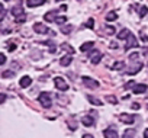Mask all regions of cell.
Listing matches in <instances>:
<instances>
[{"mask_svg": "<svg viewBox=\"0 0 148 138\" xmlns=\"http://www.w3.org/2000/svg\"><path fill=\"white\" fill-rule=\"evenodd\" d=\"M38 102H39L44 108H47V109H49L51 105H52L51 97H49V93H47V92H42V93L38 96Z\"/></svg>", "mask_w": 148, "mask_h": 138, "instance_id": "obj_1", "label": "cell"}, {"mask_svg": "<svg viewBox=\"0 0 148 138\" xmlns=\"http://www.w3.org/2000/svg\"><path fill=\"white\" fill-rule=\"evenodd\" d=\"M34 31H35V34H54L47 25H44V23H41V22H36L35 25H34Z\"/></svg>", "mask_w": 148, "mask_h": 138, "instance_id": "obj_2", "label": "cell"}, {"mask_svg": "<svg viewBox=\"0 0 148 138\" xmlns=\"http://www.w3.org/2000/svg\"><path fill=\"white\" fill-rule=\"evenodd\" d=\"M54 84H55V87H57L58 90H61V92L68 90V84H67V82H65L62 77H55V79H54Z\"/></svg>", "mask_w": 148, "mask_h": 138, "instance_id": "obj_3", "label": "cell"}, {"mask_svg": "<svg viewBox=\"0 0 148 138\" xmlns=\"http://www.w3.org/2000/svg\"><path fill=\"white\" fill-rule=\"evenodd\" d=\"M82 80H83V83H84V86H87L89 89H97V87H99V83H97L96 80H93L92 77H87V76H83V77H82Z\"/></svg>", "mask_w": 148, "mask_h": 138, "instance_id": "obj_4", "label": "cell"}, {"mask_svg": "<svg viewBox=\"0 0 148 138\" xmlns=\"http://www.w3.org/2000/svg\"><path fill=\"white\" fill-rule=\"evenodd\" d=\"M136 47H139V44H138L136 38L134 36V34H131V35L128 36V39H126V45H125V49L128 51L129 48H136Z\"/></svg>", "mask_w": 148, "mask_h": 138, "instance_id": "obj_5", "label": "cell"}, {"mask_svg": "<svg viewBox=\"0 0 148 138\" xmlns=\"http://www.w3.org/2000/svg\"><path fill=\"white\" fill-rule=\"evenodd\" d=\"M58 12H60V10H49L48 13L44 15V19H45L47 22H54V23H55V19L58 18Z\"/></svg>", "mask_w": 148, "mask_h": 138, "instance_id": "obj_6", "label": "cell"}, {"mask_svg": "<svg viewBox=\"0 0 148 138\" xmlns=\"http://www.w3.org/2000/svg\"><path fill=\"white\" fill-rule=\"evenodd\" d=\"M103 135H105V138H119L118 131L115 128H106L103 131Z\"/></svg>", "mask_w": 148, "mask_h": 138, "instance_id": "obj_7", "label": "cell"}, {"mask_svg": "<svg viewBox=\"0 0 148 138\" xmlns=\"http://www.w3.org/2000/svg\"><path fill=\"white\" fill-rule=\"evenodd\" d=\"M119 119H121L123 124H134V121H135V115L121 113V115H119Z\"/></svg>", "mask_w": 148, "mask_h": 138, "instance_id": "obj_8", "label": "cell"}, {"mask_svg": "<svg viewBox=\"0 0 148 138\" xmlns=\"http://www.w3.org/2000/svg\"><path fill=\"white\" fill-rule=\"evenodd\" d=\"M148 90V86L147 84H135V87L132 89V92L135 93V95H142V93H145Z\"/></svg>", "mask_w": 148, "mask_h": 138, "instance_id": "obj_9", "label": "cell"}, {"mask_svg": "<svg viewBox=\"0 0 148 138\" xmlns=\"http://www.w3.org/2000/svg\"><path fill=\"white\" fill-rule=\"evenodd\" d=\"M47 3V0H26V6L28 8H38Z\"/></svg>", "mask_w": 148, "mask_h": 138, "instance_id": "obj_10", "label": "cell"}, {"mask_svg": "<svg viewBox=\"0 0 148 138\" xmlns=\"http://www.w3.org/2000/svg\"><path fill=\"white\" fill-rule=\"evenodd\" d=\"M90 61L93 62V64H99L100 62V60H102V54H100V51H97V49H95L92 54H90Z\"/></svg>", "mask_w": 148, "mask_h": 138, "instance_id": "obj_11", "label": "cell"}, {"mask_svg": "<svg viewBox=\"0 0 148 138\" xmlns=\"http://www.w3.org/2000/svg\"><path fill=\"white\" fill-rule=\"evenodd\" d=\"M142 67H144V64H142V62H136V64L131 68V70H128L126 73H128L129 76H134V74H136V73H139V71L142 70Z\"/></svg>", "mask_w": 148, "mask_h": 138, "instance_id": "obj_12", "label": "cell"}, {"mask_svg": "<svg viewBox=\"0 0 148 138\" xmlns=\"http://www.w3.org/2000/svg\"><path fill=\"white\" fill-rule=\"evenodd\" d=\"M19 84H21V87H23V89H26V87H29V86L32 84V79H31L29 76H23V77L21 79V82H19Z\"/></svg>", "mask_w": 148, "mask_h": 138, "instance_id": "obj_13", "label": "cell"}, {"mask_svg": "<svg viewBox=\"0 0 148 138\" xmlns=\"http://www.w3.org/2000/svg\"><path fill=\"white\" fill-rule=\"evenodd\" d=\"M82 124H83L84 126H93V124H95V119H93L92 116L86 115V116H83V118H82Z\"/></svg>", "mask_w": 148, "mask_h": 138, "instance_id": "obj_14", "label": "cell"}, {"mask_svg": "<svg viewBox=\"0 0 148 138\" xmlns=\"http://www.w3.org/2000/svg\"><path fill=\"white\" fill-rule=\"evenodd\" d=\"M93 45H95V42H93V41H87V42H84V44H82V45H80V51H82V52H86V51L92 49V48H93Z\"/></svg>", "mask_w": 148, "mask_h": 138, "instance_id": "obj_15", "label": "cell"}, {"mask_svg": "<svg viewBox=\"0 0 148 138\" xmlns=\"http://www.w3.org/2000/svg\"><path fill=\"white\" fill-rule=\"evenodd\" d=\"M71 61H73V57L68 54V55H64V57L60 60V64H61L62 67H67V65H70V64H71Z\"/></svg>", "mask_w": 148, "mask_h": 138, "instance_id": "obj_16", "label": "cell"}, {"mask_svg": "<svg viewBox=\"0 0 148 138\" xmlns=\"http://www.w3.org/2000/svg\"><path fill=\"white\" fill-rule=\"evenodd\" d=\"M131 35V31L129 29H126V28H123L119 34H118V39H128V36Z\"/></svg>", "mask_w": 148, "mask_h": 138, "instance_id": "obj_17", "label": "cell"}, {"mask_svg": "<svg viewBox=\"0 0 148 138\" xmlns=\"http://www.w3.org/2000/svg\"><path fill=\"white\" fill-rule=\"evenodd\" d=\"M87 99H89V102H90L92 105H95V106H102V105H103V102H102L100 99H97V97H93L92 95H89V96H87Z\"/></svg>", "mask_w": 148, "mask_h": 138, "instance_id": "obj_18", "label": "cell"}, {"mask_svg": "<svg viewBox=\"0 0 148 138\" xmlns=\"http://www.w3.org/2000/svg\"><path fill=\"white\" fill-rule=\"evenodd\" d=\"M116 19H118V13H116L115 10L108 12V15H106V21H108V22H113V21H116Z\"/></svg>", "mask_w": 148, "mask_h": 138, "instance_id": "obj_19", "label": "cell"}, {"mask_svg": "<svg viewBox=\"0 0 148 138\" xmlns=\"http://www.w3.org/2000/svg\"><path fill=\"white\" fill-rule=\"evenodd\" d=\"M12 15H13L15 18H19V16H22V15H23V9H22L21 6H16V8H13V9H12Z\"/></svg>", "mask_w": 148, "mask_h": 138, "instance_id": "obj_20", "label": "cell"}, {"mask_svg": "<svg viewBox=\"0 0 148 138\" xmlns=\"http://www.w3.org/2000/svg\"><path fill=\"white\" fill-rule=\"evenodd\" d=\"M122 68H125V62L123 61H118L112 65V70H122Z\"/></svg>", "mask_w": 148, "mask_h": 138, "instance_id": "obj_21", "label": "cell"}, {"mask_svg": "<svg viewBox=\"0 0 148 138\" xmlns=\"http://www.w3.org/2000/svg\"><path fill=\"white\" fill-rule=\"evenodd\" d=\"M71 31H73V25H65V26H61V34H64V35H68Z\"/></svg>", "mask_w": 148, "mask_h": 138, "instance_id": "obj_22", "label": "cell"}, {"mask_svg": "<svg viewBox=\"0 0 148 138\" xmlns=\"http://www.w3.org/2000/svg\"><path fill=\"white\" fill-rule=\"evenodd\" d=\"M134 135H135V129L129 128V129H126V131L123 132V137H122V138H132Z\"/></svg>", "mask_w": 148, "mask_h": 138, "instance_id": "obj_23", "label": "cell"}, {"mask_svg": "<svg viewBox=\"0 0 148 138\" xmlns=\"http://www.w3.org/2000/svg\"><path fill=\"white\" fill-rule=\"evenodd\" d=\"M2 77H3V79H9V77H15V71H12V70H5V71L2 73Z\"/></svg>", "mask_w": 148, "mask_h": 138, "instance_id": "obj_24", "label": "cell"}, {"mask_svg": "<svg viewBox=\"0 0 148 138\" xmlns=\"http://www.w3.org/2000/svg\"><path fill=\"white\" fill-rule=\"evenodd\" d=\"M65 22H67V18H65V16H58V18L55 19V23L60 25V26H64Z\"/></svg>", "mask_w": 148, "mask_h": 138, "instance_id": "obj_25", "label": "cell"}, {"mask_svg": "<svg viewBox=\"0 0 148 138\" xmlns=\"http://www.w3.org/2000/svg\"><path fill=\"white\" fill-rule=\"evenodd\" d=\"M147 13H148V8H147V6H142V8L138 10V15H139V18H144Z\"/></svg>", "mask_w": 148, "mask_h": 138, "instance_id": "obj_26", "label": "cell"}, {"mask_svg": "<svg viewBox=\"0 0 148 138\" xmlns=\"http://www.w3.org/2000/svg\"><path fill=\"white\" fill-rule=\"evenodd\" d=\"M105 99H106V102H109V103H112V105H116V103H118V100H116V97H115V96H112V95H109V96H106Z\"/></svg>", "mask_w": 148, "mask_h": 138, "instance_id": "obj_27", "label": "cell"}, {"mask_svg": "<svg viewBox=\"0 0 148 138\" xmlns=\"http://www.w3.org/2000/svg\"><path fill=\"white\" fill-rule=\"evenodd\" d=\"M84 26H86V28H89V29H93V28H95V21L90 18V19L84 23Z\"/></svg>", "mask_w": 148, "mask_h": 138, "instance_id": "obj_28", "label": "cell"}, {"mask_svg": "<svg viewBox=\"0 0 148 138\" xmlns=\"http://www.w3.org/2000/svg\"><path fill=\"white\" fill-rule=\"evenodd\" d=\"M25 19H26V15L23 13L22 16H19V18H15V22H16V23H22V22H25Z\"/></svg>", "mask_w": 148, "mask_h": 138, "instance_id": "obj_29", "label": "cell"}, {"mask_svg": "<svg viewBox=\"0 0 148 138\" xmlns=\"http://www.w3.org/2000/svg\"><path fill=\"white\" fill-rule=\"evenodd\" d=\"M106 32H108V35H113L116 31H115L113 26H106Z\"/></svg>", "mask_w": 148, "mask_h": 138, "instance_id": "obj_30", "label": "cell"}, {"mask_svg": "<svg viewBox=\"0 0 148 138\" xmlns=\"http://www.w3.org/2000/svg\"><path fill=\"white\" fill-rule=\"evenodd\" d=\"M61 47H62L64 49H67V51H68L70 54H73V52H74V49H73V47H68V44H62Z\"/></svg>", "mask_w": 148, "mask_h": 138, "instance_id": "obj_31", "label": "cell"}, {"mask_svg": "<svg viewBox=\"0 0 148 138\" xmlns=\"http://www.w3.org/2000/svg\"><path fill=\"white\" fill-rule=\"evenodd\" d=\"M0 10H2V15H0V19H5V13H6V10H5V6H3V3L2 5H0Z\"/></svg>", "mask_w": 148, "mask_h": 138, "instance_id": "obj_32", "label": "cell"}, {"mask_svg": "<svg viewBox=\"0 0 148 138\" xmlns=\"http://www.w3.org/2000/svg\"><path fill=\"white\" fill-rule=\"evenodd\" d=\"M138 57H139V54H138V52H132V54L129 55V60H131V61H135Z\"/></svg>", "mask_w": 148, "mask_h": 138, "instance_id": "obj_33", "label": "cell"}, {"mask_svg": "<svg viewBox=\"0 0 148 138\" xmlns=\"http://www.w3.org/2000/svg\"><path fill=\"white\" fill-rule=\"evenodd\" d=\"M125 87H126V89H129V87H132V89H134V87H135V82H134V80L128 82V83L125 84Z\"/></svg>", "mask_w": 148, "mask_h": 138, "instance_id": "obj_34", "label": "cell"}, {"mask_svg": "<svg viewBox=\"0 0 148 138\" xmlns=\"http://www.w3.org/2000/svg\"><path fill=\"white\" fill-rule=\"evenodd\" d=\"M139 36H141V39H142L144 42H148V35H145L144 32H141V34H139Z\"/></svg>", "mask_w": 148, "mask_h": 138, "instance_id": "obj_35", "label": "cell"}, {"mask_svg": "<svg viewBox=\"0 0 148 138\" xmlns=\"http://www.w3.org/2000/svg\"><path fill=\"white\" fill-rule=\"evenodd\" d=\"M5 62H6V55H5V54H0V64L3 65Z\"/></svg>", "mask_w": 148, "mask_h": 138, "instance_id": "obj_36", "label": "cell"}, {"mask_svg": "<svg viewBox=\"0 0 148 138\" xmlns=\"http://www.w3.org/2000/svg\"><path fill=\"white\" fill-rule=\"evenodd\" d=\"M8 49H9L10 52H13V51L16 49V44H9V47H8Z\"/></svg>", "mask_w": 148, "mask_h": 138, "instance_id": "obj_37", "label": "cell"}, {"mask_svg": "<svg viewBox=\"0 0 148 138\" xmlns=\"http://www.w3.org/2000/svg\"><path fill=\"white\" fill-rule=\"evenodd\" d=\"M131 108H132V109H139L141 106H139V103H136V102H135V103H132V105H131Z\"/></svg>", "mask_w": 148, "mask_h": 138, "instance_id": "obj_38", "label": "cell"}, {"mask_svg": "<svg viewBox=\"0 0 148 138\" xmlns=\"http://www.w3.org/2000/svg\"><path fill=\"white\" fill-rule=\"evenodd\" d=\"M109 47H110L112 49H115V48H118V44H116V42H110V45H109Z\"/></svg>", "mask_w": 148, "mask_h": 138, "instance_id": "obj_39", "label": "cell"}, {"mask_svg": "<svg viewBox=\"0 0 148 138\" xmlns=\"http://www.w3.org/2000/svg\"><path fill=\"white\" fill-rule=\"evenodd\" d=\"M60 10H61V12H65V10H67V6H65V5H62V6L60 8Z\"/></svg>", "mask_w": 148, "mask_h": 138, "instance_id": "obj_40", "label": "cell"}, {"mask_svg": "<svg viewBox=\"0 0 148 138\" xmlns=\"http://www.w3.org/2000/svg\"><path fill=\"white\" fill-rule=\"evenodd\" d=\"M5 100H6V95L3 93V95H2V100H0V102H2V103H5Z\"/></svg>", "mask_w": 148, "mask_h": 138, "instance_id": "obj_41", "label": "cell"}, {"mask_svg": "<svg viewBox=\"0 0 148 138\" xmlns=\"http://www.w3.org/2000/svg\"><path fill=\"white\" fill-rule=\"evenodd\" d=\"M144 138H148V128L144 131Z\"/></svg>", "mask_w": 148, "mask_h": 138, "instance_id": "obj_42", "label": "cell"}, {"mask_svg": "<svg viewBox=\"0 0 148 138\" xmlns=\"http://www.w3.org/2000/svg\"><path fill=\"white\" fill-rule=\"evenodd\" d=\"M84 138H93V137H92V135H89V134H86V135H84Z\"/></svg>", "mask_w": 148, "mask_h": 138, "instance_id": "obj_43", "label": "cell"}, {"mask_svg": "<svg viewBox=\"0 0 148 138\" xmlns=\"http://www.w3.org/2000/svg\"><path fill=\"white\" fill-rule=\"evenodd\" d=\"M145 54H147V55H148V48H145Z\"/></svg>", "mask_w": 148, "mask_h": 138, "instance_id": "obj_44", "label": "cell"}, {"mask_svg": "<svg viewBox=\"0 0 148 138\" xmlns=\"http://www.w3.org/2000/svg\"><path fill=\"white\" fill-rule=\"evenodd\" d=\"M57 2H64V0H57Z\"/></svg>", "mask_w": 148, "mask_h": 138, "instance_id": "obj_45", "label": "cell"}, {"mask_svg": "<svg viewBox=\"0 0 148 138\" xmlns=\"http://www.w3.org/2000/svg\"><path fill=\"white\" fill-rule=\"evenodd\" d=\"M3 2H9V0H3Z\"/></svg>", "mask_w": 148, "mask_h": 138, "instance_id": "obj_46", "label": "cell"}]
</instances>
